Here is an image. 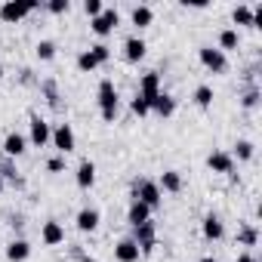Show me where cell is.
I'll return each instance as SVG.
<instances>
[{"instance_id": "d6a6232c", "label": "cell", "mask_w": 262, "mask_h": 262, "mask_svg": "<svg viewBox=\"0 0 262 262\" xmlns=\"http://www.w3.org/2000/svg\"><path fill=\"white\" fill-rule=\"evenodd\" d=\"M129 111H133L136 117H145V114H151V105H148V102H145V99L136 93L133 99H129Z\"/></svg>"}, {"instance_id": "8d00e7d4", "label": "cell", "mask_w": 262, "mask_h": 262, "mask_svg": "<svg viewBox=\"0 0 262 262\" xmlns=\"http://www.w3.org/2000/svg\"><path fill=\"white\" fill-rule=\"evenodd\" d=\"M10 228H13L16 237H22V231H25V216H22V213H13V216H10Z\"/></svg>"}, {"instance_id": "7402d4cb", "label": "cell", "mask_w": 262, "mask_h": 262, "mask_svg": "<svg viewBox=\"0 0 262 262\" xmlns=\"http://www.w3.org/2000/svg\"><path fill=\"white\" fill-rule=\"evenodd\" d=\"M182 185H185V182H182V173H179V170H164L161 179H158V188L167 191V194H179Z\"/></svg>"}, {"instance_id": "3957f363", "label": "cell", "mask_w": 262, "mask_h": 262, "mask_svg": "<svg viewBox=\"0 0 262 262\" xmlns=\"http://www.w3.org/2000/svg\"><path fill=\"white\" fill-rule=\"evenodd\" d=\"M37 10H40L37 0H4V4H0V22L4 25H19Z\"/></svg>"}, {"instance_id": "83f0119b", "label": "cell", "mask_w": 262, "mask_h": 262, "mask_svg": "<svg viewBox=\"0 0 262 262\" xmlns=\"http://www.w3.org/2000/svg\"><path fill=\"white\" fill-rule=\"evenodd\" d=\"M228 155H231V161H244V164H247V161H253L256 145H253L250 139H237V142H234V148H231Z\"/></svg>"}, {"instance_id": "2e32d148", "label": "cell", "mask_w": 262, "mask_h": 262, "mask_svg": "<svg viewBox=\"0 0 262 262\" xmlns=\"http://www.w3.org/2000/svg\"><path fill=\"white\" fill-rule=\"evenodd\" d=\"M37 86H40V93H43V99H47V105H50L53 111H59V114H65V111H68V105H65V102H62V96H59V83H56L53 77H43Z\"/></svg>"}, {"instance_id": "277c9868", "label": "cell", "mask_w": 262, "mask_h": 262, "mask_svg": "<svg viewBox=\"0 0 262 262\" xmlns=\"http://www.w3.org/2000/svg\"><path fill=\"white\" fill-rule=\"evenodd\" d=\"M50 136H53V123L47 117H40L37 111H31V117H28V145L47 148L50 145Z\"/></svg>"}, {"instance_id": "e575fe53", "label": "cell", "mask_w": 262, "mask_h": 262, "mask_svg": "<svg viewBox=\"0 0 262 262\" xmlns=\"http://www.w3.org/2000/svg\"><path fill=\"white\" fill-rule=\"evenodd\" d=\"M47 173H65V158L62 155H53V158H47Z\"/></svg>"}, {"instance_id": "cb8c5ba5", "label": "cell", "mask_w": 262, "mask_h": 262, "mask_svg": "<svg viewBox=\"0 0 262 262\" xmlns=\"http://www.w3.org/2000/svg\"><path fill=\"white\" fill-rule=\"evenodd\" d=\"M213 99H216V93H213V86H210V83H198V86H194V93H191V102H194L201 111L213 108Z\"/></svg>"}, {"instance_id": "4dcf8cb0", "label": "cell", "mask_w": 262, "mask_h": 262, "mask_svg": "<svg viewBox=\"0 0 262 262\" xmlns=\"http://www.w3.org/2000/svg\"><path fill=\"white\" fill-rule=\"evenodd\" d=\"M77 68H80L83 74H93V71L99 68V62H96V56H93L90 50H80V53H77Z\"/></svg>"}, {"instance_id": "d590c367", "label": "cell", "mask_w": 262, "mask_h": 262, "mask_svg": "<svg viewBox=\"0 0 262 262\" xmlns=\"http://www.w3.org/2000/svg\"><path fill=\"white\" fill-rule=\"evenodd\" d=\"M102 10H105V4H102V0H83V13H86L90 19H96Z\"/></svg>"}, {"instance_id": "f546056e", "label": "cell", "mask_w": 262, "mask_h": 262, "mask_svg": "<svg viewBox=\"0 0 262 262\" xmlns=\"http://www.w3.org/2000/svg\"><path fill=\"white\" fill-rule=\"evenodd\" d=\"M56 50H59V47H56V40H47V37H43V40H37L34 56H37L40 62H53V59H56Z\"/></svg>"}, {"instance_id": "8992f818", "label": "cell", "mask_w": 262, "mask_h": 262, "mask_svg": "<svg viewBox=\"0 0 262 262\" xmlns=\"http://www.w3.org/2000/svg\"><path fill=\"white\" fill-rule=\"evenodd\" d=\"M129 237L136 241V247H139V253H142V256H151V253L158 250V225H155L151 219H148V222H142V225H136Z\"/></svg>"}, {"instance_id": "484cf974", "label": "cell", "mask_w": 262, "mask_h": 262, "mask_svg": "<svg viewBox=\"0 0 262 262\" xmlns=\"http://www.w3.org/2000/svg\"><path fill=\"white\" fill-rule=\"evenodd\" d=\"M237 244L241 247H256L259 244V228L253 222H241L237 225Z\"/></svg>"}, {"instance_id": "ee69618b", "label": "cell", "mask_w": 262, "mask_h": 262, "mask_svg": "<svg viewBox=\"0 0 262 262\" xmlns=\"http://www.w3.org/2000/svg\"><path fill=\"white\" fill-rule=\"evenodd\" d=\"M0 250H4V244H0Z\"/></svg>"}, {"instance_id": "ffe728a7", "label": "cell", "mask_w": 262, "mask_h": 262, "mask_svg": "<svg viewBox=\"0 0 262 262\" xmlns=\"http://www.w3.org/2000/svg\"><path fill=\"white\" fill-rule=\"evenodd\" d=\"M151 216H155L151 207H145L142 201H129V207H126V222H129V228H136V225L148 222Z\"/></svg>"}, {"instance_id": "5bb4252c", "label": "cell", "mask_w": 262, "mask_h": 262, "mask_svg": "<svg viewBox=\"0 0 262 262\" xmlns=\"http://www.w3.org/2000/svg\"><path fill=\"white\" fill-rule=\"evenodd\" d=\"M207 167H210L213 173H219V176H231V173H234V161H231V155H228L225 148H213V151L207 155Z\"/></svg>"}, {"instance_id": "ab89813d", "label": "cell", "mask_w": 262, "mask_h": 262, "mask_svg": "<svg viewBox=\"0 0 262 262\" xmlns=\"http://www.w3.org/2000/svg\"><path fill=\"white\" fill-rule=\"evenodd\" d=\"M77 262H99L96 256H83V259H77Z\"/></svg>"}, {"instance_id": "7bdbcfd3", "label": "cell", "mask_w": 262, "mask_h": 262, "mask_svg": "<svg viewBox=\"0 0 262 262\" xmlns=\"http://www.w3.org/2000/svg\"><path fill=\"white\" fill-rule=\"evenodd\" d=\"M201 262H219V259H213V256H204V259H201Z\"/></svg>"}, {"instance_id": "d6986e66", "label": "cell", "mask_w": 262, "mask_h": 262, "mask_svg": "<svg viewBox=\"0 0 262 262\" xmlns=\"http://www.w3.org/2000/svg\"><path fill=\"white\" fill-rule=\"evenodd\" d=\"M4 253L10 262H28L31 259V244L25 237H13L10 244H4Z\"/></svg>"}, {"instance_id": "9a60e30c", "label": "cell", "mask_w": 262, "mask_h": 262, "mask_svg": "<svg viewBox=\"0 0 262 262\" xmlns=\"http://www.w3.org/2000/svg\"><path fill=\"white\" fill-rule=\"evenodd\" d=\"M40 244L43 247H62L65 244V228H62L59 219H47L40 225Z\"/></svg>"}, {"instance_id": "5b68a950", "label": "cell", "mask_w": 262, "mask_h": 262, "mask_svg": "<svg viewBox=\"0 0 262 262\" xmlns=\"http://www.w3.org/2000/svg\"><path fill=\"white\" fill-rule=\"evenodd\" d=\"M50 145H53L62 158H68V155L77 148L74 126H71V123H65V120H62V123H56V126H53V136H50Z\"/></svg>"}, {"instance_id": "4316f807", "label": "cell", "mask_w": 262, "mask_h": 262, "mask_svg": "<svg viewBox=\"0 0 262 262\" xmlns=\"http://www.w3.org/2000/svg\"><path fill=\"white\" fill-rule=\"evenodd\" d=\"M259 102H262V90H259V83H253V86H247V90L241 93V108H244V111H256Z\"/></svg>"}, {"instance_id": "f35d334b", "label": "cell", "mask_w": 262, "mask_h": 262, "mask_svg": "<svg viewBox=\"0 0 262 262\" xmlns=\"http://www.w3.org/2000/svg\"><path fill=\"white\" fill-rule=\"evenodd\" d=\"M234 262H259V259H256L250 250H244V253H237V259H234Z\"/></svg>"}, {"instance_id": "f1b7e54d", "label": "cell", "mask_w": 262, "mask_h": 262, "mask_svg": "<svg viewBox=\"0 0 262 262\" xmlns=\"http://www.w3.org/2000/svg\"><path fill=\"white\" fill-rule=\"evenodd\" d=\"M231 22L234 25H244V28H253V10H250V4H237L231 10Z\"/></svg>"}, {"instance_id": "1f68e13d", "label": "cell", "mask_w": 262, "mask_h": 262, "mask_svg": "<svg viewBox=\"0 0 262 262\" xmlns=\"http://www.w3.org/2000/svg\"><path fill=\"white\" fill-rule=\"evenodd\" d=\"M90 53L96 56V62H99V65H108V62H111V47H108L105 40L93 43V47H90Z\"/></svg>"}, {"instance_id": "52a82bcc", "label": "cell", "mask_w": 262, "mask_h": 262, "mask_svg": "<svg viewBox=\"0 0 262 262\" xmlns=\"http://www.w3.org/2000/svg\"><path fill=\"white\" fill-rule=\"evenodd\" d=\"M198 59H201V65H204L210 74H225V71H228V56H225L222 50H216L213 43H204V47L198 50Z\"/></svg>"}, {"instance_id": "836d02e7", "label": "cell", "mask_w": 262, "mask_h": 262, "mask_svg": "<svg viewBox=\"0 0 262 262\" xmlns=\"http://www.w3.org/2000/svg\"><path fill=\"white\" fill-rule=\"evenodd\" d=\"M43 10H47V13H53V16H65V13L71 10V0H47Z\"/></svg>"}, {"instance_id": "7c38bea8", "label": "cell", "mask_w": 262, "mask_h": 262, "mask_svg": "<svg viewBox=\"0 0 262 262\" xmlns=\"http://www.w3.org/2000/svg\"><path fill=\"white\" fill-rule=\"evenodd\" d=\"M161 90H164V86H161V71H145V74L139 77V90H136V93H139L148 105L161 96Z\"/></svg>"}, {"instance_id": "8fae6325", "label": "cell", "mask_w": 262, "mask_h": 262, "mask_svg": "<svg viewBox=\"0 0 262 262\" xmlns=\"http://www.w3.org/2000/svg\"><path fill=\"white\" fill-rule=\"evenodd\" d=\"M201 234H204V241H222L225 237V222H222V216L219 213H204V219H201Z\"/></svg>"}, {"instance_id": "e0dca14e", "label": "cell", "mask_w": 262, "mask_h": 262, "mask_svg": "<svg viewBox=\"0 0 262 262\" xmlns=\"http://www.w3.org/2000/svg\"><path fill=\"white\" fill-rule=\"evenodd\" d=\"M74 182H77L80 191H90V188L96 185V161L80 158V164H77V170H74Z\"/></svg>"}, {"instance_id": "603a6c76", "label": "cell", "mask_w": 262, "mask_h": 262, "mask_svg": "<svg viewBox=\"0 0 262 262\" xmlns=\"http://www.w3.org/2000/svg\"><path fill=\"white\" fill-rule=\"evenodd\" d=\"M241 47V34H237V28H222L219 31V43H216V50H222L225 56L228 53H234Z\"/></svg>"}, {"instance_id": "6da1fadb", "label": "cell", "mask_w": 262, "mask_h": 262, "mask_svg": "<svg viewBox=\"0 0 262 262\" xmlns=\"http://www.w3.org/2000/svg\"><path fill=\"white\" fill-rule=\"evenodd\" d=\"M96 99H99V114H102V120H105V123H114L117 114H120V93H117V86H114L111 77L99 80Z\"/></svg>"}, {"instance_id": "7a4b0ae2", "label": "cell", "mask_w": 262, "mask_h": 262, "mask_svg": "<svg viewBox=\"0 0 262 262\" xmlns=\"http://www.w3.org/2000/svg\"><path fill=\"white\" fill-rule=\"evenodd\" d=\"M129 201H142L145 207L158 210V207L164 204V191L158 188L155 179H148V176H136L133 185H129Z\"/></svg>"}, {"instance_id": "4fadbf2b", "label": "cell", "mask_w": 262, "mask_h": 262, "mask_svg": "<svg viewBox=\"0 0 262 262\" xmlns=\"http://www.w3.org/2000/svg\"><path fill=\"white\" fill-rule=\"evenodd\" d=\"M4 158H10V161H16V158H22L25 151H28V136H22V133H16V129H10V133L4 136Z\"/></svg>"}, {"instance_id": "ac0fdd59", "label": "cell", "mask_w": 262, "mask_h": 262, "mask_svg": "<svg viewBox=\"0 0 262 262\" xmlns=\"http://www.w3.org/2000/svg\"><path fill=\"white\" fill-rule=\"evenodd\" d=\"M114 259H117V262H139L142 253H139V247H136L133 237H120V241L114 244Z\"/></svg>"}, {"instance_id": "74e56055", "label": "cell", "mask_w": 262, "mask_h": 262, "mask_svg": "<svg viewBox=\"0 0 262 262\" xmlns=\"http://www.w3.org/2000/svg\"><path fill=\"white\" fill-rule=\"evenodd\" d=\"M19 83H22V86H37L40 80L34 77V71H31V68H22V71H19Z\"/></svg>"}, {"instance_id": "60d3db41", "label": "cell", "mask_w": 262, "mask_h": 262, "mask_svg": "<svg viewBox=\"0 0 262 262\" xmlns=\"http://www.w3.org/2000/svg\"><path fill=\"white\" fill-rule=\"evenodd\" d=\"M7 191V182H4V176H0V194H4Z\"/></svg>"}, {"instance_id": "d4e9b609", "label": "cell", "mask_w": 262, "mask_h": 262, "mask_svg": "<svg viewBox=\"0 0 262 262\" xmlns=\"http://www.w3.org/2000/svg\"><path fill=\"white\" fill-rule=\"evenodd\" d=\"M151 111H155L158 117H173V114H176V99H173L170 93L161 90V96L151 102Z\"/></svg>"}, {"instance_id": "b9f144b4", "label": "cell", "mask_w": 262, "mask_h": 262, "mask_svg": "<svg viewBox=\"0 0 262 262\" xmlns=\"http://www.w3.org/2000/svg\"><path fill=\"white\" fill-rule=\"evenodd\" d=\"M4 74H7V68H4V62H0V80H4Z\"/></svg>"}, {"instance_id": "ba28073f", "label": "cell", "mask_w": 262, "mask_h": 262, "mask_svg": "<svg viewBox=\"0 0 262 262\" xmlns=\"http://www.w3.org/2000/svg\"><path fill=\"white\" fill-rule=\"evenodd\" d=\"M117 25H120V13H117L114 7H105L96 19H90V31H93L96 37H108V34H114Z\"/></svg>"}, {"instance_id": "9c48e42d", "label": "cell", "mask_w": 262, "mask_h": 262, "mask_svg": "<svg viewBox=\"0 0 262 262\" xmlns=\"http://www.w3.org/2000/svg\"><path fill=\"white\" fill-rule=\"evenodd\" d=\"M145 56H148V43H145L142 34H129V37L123 40V59H126L129 65H139Z\"/></svg>"}, {"instance_id": "44dd1931", "label": "cell", "mask_w": 262, "mask_h": 262, "mask_svg": "<svg viewBox=\"0 0 262 262\" xmlns=\"http://www.w3.org/2000/svg\"><path fill=\"white\" fill-rule=\"evenodd\" d=\"M129 22H133V28H136V31H145V28L155 22V10H151L148 4H139V7L129 10Z\"/></svg>"}, {"instance_id": "30bf717a", "label": "cell", "mask_w": 262, "mask_h": 262, "mask_svg": "<svg viewBox=\"0 0 262 262\" xmlns=\"http://www.w3.org/2000/svg\"><path fill=\"white\" fill-rule=\"evenodd\" d=\"M99 222H102V213H99V207H90V204L80 207L77 216H74V225H77L80 234H93L99 228Z\"/></svg>"}]
</instances>
